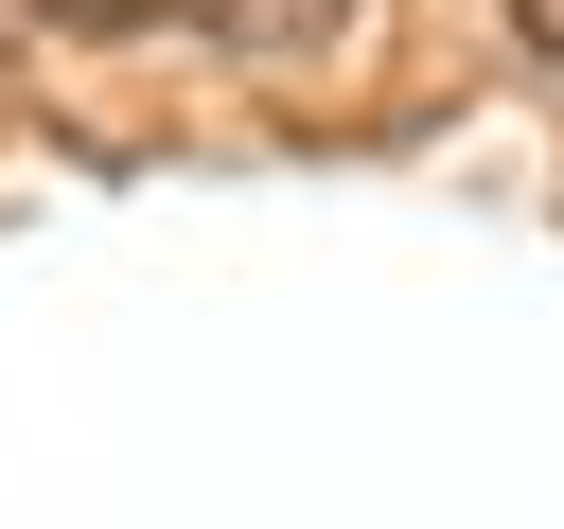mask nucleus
I'll use <instances>...</instances> for the list:
<instances>
[{"label":"nucleus","instance_id":"3","mask_svg":"<svg viewBox=\"0 0 564 529\" xmlns=\"http://www.w3.org/2000/svg\"><path fill=\"white\" fill-rule=\"evenodd\" d=\"M511 18H529V53H546V71H564V0H511Z\"/></svg>","mask_w":564,"mask_h":529},{"label":"nucleus","instance_id":"2","mask_svg":"<svg viewBox=\"0 0 564 529\" xmlns=\"http://www.w3.org/2000/svg\"><path fill=\"white\" fill-rule=\"evenodd\" d=\"M53 35H141V18H176V0H35Z\"/></svg>","mask_w":564,"mask_h":529},{"label":"nucleus","instance_id":"1","mask_svg":"<svg viewBox=\"0 0 564 529\" xmlns=\"http://www.w3.org/2000/svg\"><path fill=\"white\" fill-rule=\"evenodd\" d=\"M176 18H194L212 53H317V35L352 18V0H176Z\"/></svg>","mask_w":564,"mask_h":529}]
</instances>
